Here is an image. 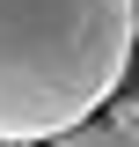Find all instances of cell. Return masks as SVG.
Masks as SVG:
<instances>
[{
    "mask_svg": "<svg viewBox=\"0 0 139 147\" xmlns=\"http://www.w3.org/2000/svg\"><path fill=\"white\" fill-rule=\"evenodd\" d=\"M139 0H0V147L88 125L124 88Z\"/></svg>",
    "mask_w": 139,
    "mask_h": 147,
    "instance_id": "1",
    "label": "cell"
},
{
    "mask_svg": "<svg viewBox=\"0 0 139 147\" xmlns=\"http://www.w3.org/2000/svg\"><path fill=\"white\" fill-rule=\"evenodd\" d=\"M37 147H139V96H124V103H103L88 125L51 132V140H37Z\"/></svg>",
    "mask_w": 139,
    "mask_h": 147,
    "instance_id": "2",
    "label": "cell"
},
{
    "mask_svg": "<svg viewBox=\"0 0 139 147\" xmlns=\"http://www.w3.org/2000/svg\"><path fill=\"white\" fill-rule=\"evenodd\" d=\"M132 74H139V37H132Z\"/></svg>",
    "mask_w": 139,
    "mask_h": 147,
    "instance_id": "3",
    "label": "cell"
}]
</instances>
